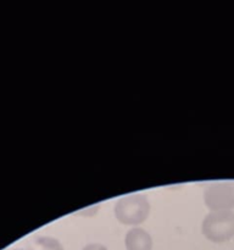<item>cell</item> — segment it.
Returning <instances> with one entry per match:
<instances>
[{
    "label": "cell",
    "instance_id": "5b68a950",
    "mask_svg": "<svg viewBox=\"0 0 234 250\" xmlns=\"http://www.w3.org/2000/svg\"><path fill=\"white\" fill-rule=\"evenodd\" d=\"M29 250H65L58 239L48 236L36 237L28 246Z\"/></svg>",
    "mask_w": 234,
    "mask_h": 250
},
{
    "label": "cell",
    "instance_id": "8992f818",
    "mask_svg": "<svg viewBox=\"0 0 234 250\" xmlns=\"http://www.w3.org/2000/svg\"><path fill=\"white\" fill-rule=\"evenodd\" d=\"M82 250H107L106 247H104L102 244H98V243H92L85 246Z\"/></svg>",
    "mask_w": 234,
    "mask_h": 250
},
{
    "label": "cell",
    "instance_id": "52a82bcc",
    "mask_svg": "<svg viewBox=\"0 0 234 250\" xmlns=\"http://www.w3.org/2000/svg\"><path fill=\"white\" fill-rule=\"evenodd\" d=\"M12 250H29V249H12Z\"/></svg>",
    "mask_w": 234,
    "mask_h": 250
},
{
    "label": "cell",
    "instance_id": "3957f363",
    "mask_svg": "<svg viewBox=\"0 0 234 250\" xmlns=\"http://www.w3.org/2000/svg\"><path fill=\"white\" fill-rule=\"evenodd\" d=\"M206 207L211 211L234 209V181H224L210 185L204 193Z\"/></svg>",
    "mask_w": 234,
    "mask_h": 250
},
{
    "label": "cell",
    "instance_id": "7a4b0ae2",
    "mask_svg": "<svg viewBox=\"0 0 234 250\" xmlns=\"http://www.w3.org/2000/svg\"><path fill=\"white\" fill-rule=\"evenodd\" d=\"M202 234L214 243H223L234 237V212L210 211L201 225Z\"/></svg>",
    "mask_w": 234,
    "mask_h": 250
},
{
    "label": "cell",
    "instance_id": "277c9868",
    "mask_svg": "<svg viewBox=\"0 0 234 250\" xmlns=\"http://www.w3.org/2000/svg\"><path fill=\"white\" fill-rule=\"evenodd\" d=\"M124 246L127 250H151L153 239L145 229L134 227L127 232L124 237Z\"/></svg>",
    "mask_w": 234,
    "mask_h": 250
},
{
    "label": "cell",
    "instance_id": "6da1fadb",
    "mask_svg": "<svg viewBox=\"0 0 234 250\" xmlns=\"http://www.w3.org/2000/svg\"><path fill=\"white\" fill-rule=\"evenodd\" d=\"M114 212L121 224L127 226H136L148 219L150 203L143 194H129L117 200Z\"/></svg>",
    "mask_w": 234,
    "mask_h": 250
}]
</instances>
